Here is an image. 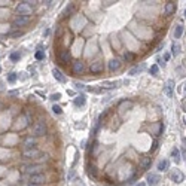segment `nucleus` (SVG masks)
Returning <instances> with one entry per match:
<instances>
[{
	"label": "nucleus",
	"mask_w": 186,
	"mask_h": 186,
	"mask_svg": "<svg viewBox=\"0 0 186 186\" xmlns=\"http://www.w3.org/2000/svg\"><path fill=\"white\" fill-rule=\"evenodd\" d=\"M33 9H34V1H21L16 6V12L19 15H25V16H28V13H31Z\"/></svg>",
	"instance_id": "1"
},
{
	"label": "nucleus",
	"mask_w": 186,
	"mask_h": 186,
	"mask_svg": "<svg viewBox=\"0 0 186 186\" xmlns=\"http://www.w3.org/2000/svg\"><path fill=\"white\" fill-rule=\"evenodd\" d=\"M46 133H48V125H46V122H45V121H37V122L34 124V127H33V134L37 136V137H40V136H45Z\"/></svg>",
	"instance_id": "2"
},
{
	"label": "nucleus",
	"mask_w": 186,
	"mask_h": 186,
	"mask_svg": "<svg viewBox=\"0 0 186 186\" xmlns=\"http://www.w3.org/2000/svg\"><path fill=\"white\" fill-rule=\"evenodd\" d=\"M45 182H46V176H45L43 173H37V174H31V176H28V183H30V185L42 186Z\"/></svg>",
	"instance_id": "3"
},
{
	"label": "nucleus",
	"mask_w": 186,
	"mask_h": 186,
	"mask_svg": "<svg viewBox=\"0 0 186 186\" xmlns=\"http://www.w3.org/2000/svg\"><path fill=\"white\" fill-rule=\"evenodd\" d=\"M45 168V165H42V164H28V165H25L24 167V173H27V174H37V173H40V170H43Z\"/></svg>",
	"instance_id": "4"
},
{
	"label": "nucleus",
	"mask_w": 186,
	"mask_h": 186,
	"mask_svg": "<svg viewBox=\"0 0 186 186\" xmlns=\"http://www.w3.org/2000/svg\"><path fill=\"white\" fill-rule=\"evenodd\" d=\"M85 72V63H82V61H73L72 63V73L73 75H82Z\"/></svg>",
	"instance_id": "5"
},
{
	"label": "nucleus",
	"mask_w": 186,
	"mask_h": 186,
	"mask_svg": "<svg viewBox=\"0 0 186 186\" xmlns=\"http://www.w3.org/2000/svg\"><path fill=\"white\" fill-rule=\"evenodd\" d=\"M103 70H104L103 61H94V63H91V66H89V73H92V75L103 73Z\"/></svg>",
	"instance_id": "6"
},
{
	"label": "nucleus",
	"mask_w": 186,
	"mask_h": 186,
	"mask_svg": "<svg viewBox=\"0 0 186 186\" xmlns=\"http://www.w3.org/2000/svg\"><path fill=\"white\" fill-rule=\"evenodd\" d=\"M30 22V16H25V15H18L15 19H13V27H24Z\"/></svg>",
	"instance_id": "7"
},
{
	"label": "nucleus",
	"mask_w": 186,
	"mask_h": 186,
	"mask_svg": "<svg viewBox=\"0 0 186 186\" xmlns=\"http://www.w3.org/2000/svg\"><path fill=\"white\" fill-rule=\"evenodd\" d=\"M107 67L110 72H118L121 67H122V61L119 58H112L109 63H107Z\"/></svg>",
	"instance_id": "8"
},
{
	"label": "nucleus",
	"mask_w": 186,
	"mask_h": 186,
	"mask_svg": "<svg viewBox=\"0 0 186 186\" xmlns=\"http://www.w3.org/2000/svg\"><path fill=\"white\" fill-rule=\"evenodd\" d=\"M151 131H152V134H154L155 137H159V136L162 134V131H164V124H162V122H155V124H152V125H151Z\"/></svg>",
	"instance_id": "9"
},
{
	"label": "nucleus",
	"mask_w": 186,
	"mask_h": 186,
	"mask_svg": "<svg viewBox=\"0 0 186 186\" xmlns=\"http://www.w3.org/2000/svg\"><path fill=\"white\" fill-rule=\"evenodd\" d=\"M40 155H42V152H40V151H37V149L24 151V154H22V156H24L25 159H36V158H39Z\"/></svg>",
	"instance_id": "10"
},
{
	"label": "nucleus",
	"mask_w": 186,
	"mask_h": 186,
	"mask_svg": "<svg viewBox=\"0 0 186 186\" xmlns=\"http://www.w3.org/2000/svg\"><path fill=\"white\" fill-rule=\"evenodd\" d=\"M176 10H177V3H176V1H167V3H165V15H167V16L174 15Z\"/></svg>",
	"instance_id": "11"
},
{
	"label": "nucleus",
	"mask_w": 186,
	"mask_h": 186,
	"mask_svg": "<svg viewBox=\"0 0 186 186\" xmlns=\"http://www.w3.org/2000/svg\"><path fill=\"white\" fill-rule=\"evenodd\" d=\"M58 60H60V63L67 64V63L70 61V52H69L67 49H61V51H58Z\"/></svg>",
	"instance_id": "12"
},
{
	"label": "nucleus",
	"mask_w": 186,
	"mask_h": 186,
	"mask_svg": "<svg viewBox=\"0 0 186 186\" xmlns=\"http://www.w3.org/2000/svg\"><path fill=\"white\" fill-rule=\"evenodd\" d=\"M170 179L174 180L176 183H182V182L185 180V174H183L182 171H179V170H174V171L170 174Z\"/></svg>",
	"instance_id": "13"
},
{
	"label": "nucleus",
	"mask_w": 186,
	"mask_h": 186,
	"mask_svg": "<svg viewBox=\"0 0 186 186\" xmlns=\"http://www.w3.org/2000/svg\"><path fill=\"white\" fill-rule=\"evenodd\" d=\"M36 145H37V142H36V139H34V137H27V139H25V142H24V148H25V151L36 149Z\"/></svg>",
	"instance_id": "14"
},
{
	"label": "nucleus",
	"mask_w": 186,
	"mask_h": 186,
	"mask_svg": "<svg viewBox=\"0 0 186 186\" xmlns=\"http://www.w3.org/2000/svg\"><path fill=\"white\" fill-rule=\"evenodd\" d=\"M133 106H134V103L131 101V100H127V98H124V100H121V103H119V110H130V109H133Z\"/></svg>",
	"instance_id": "15"
},
{
	"label": "nucleus",
	"mask_w": 186,
	"mask_h": 186,
	"mask_svg": "<svg viewBox=\"0 0 186 186\" xmlns=\"http://www.w3.org/2000/svg\"><path fill=\"white\" fill-rule=\"evenodd\" d=\"M75 106L76 107H83L85 106V103H86V98H85V94H79L76 98H75Z\"/></svg>",
	"instance_id": "16"
},
{
	"label": "nucleus",
	"mask_w": 186,
	"mask_h": 186,
	"mask_svg": "<svg viewBox=\"0 0 186 186\" xmlns=\"http://www.w3.org/2000/svg\"><path fill=\"white\" fill-rule=\"evenodd\" d=\"M151 165H152V158H151V156H145V158H142V161H140V167H142V170H148Z\"/></svg>",
	"instance_id": "17"
},
{
	"label": "nucleus",
	"mask_w": 186,
	"mask_h": 186,
	"mask_svg": "<svg viewBox=\"0 0 186 186\" xmlns=\"http://www.w3.org/2000/svg\"><path fill=\"white\" fill-rule=\"evenodd\" d=\"M118 85H119V82H116V80H104V82L101 83V86L106 88V89H113V88H116Z\"/></svg>",
	"instance_id": "18"
},
{
	"label": "nucleus",
	"mask_w": 186,
	"mask_h": 186,
	"mask_svg": "<svg viewBox=\"0 0 186 186\" xmlns=\"http://www.w3.org/2000/svg\"><path fill=\"white\" fill-rule=\"evenodd\" d=\"M52 75H54V78H55L58 82H61V83H64V82H66V78H64V75H63V73H61L58 69H54V70H52Z\"/></svg>",
	"instance_id": "19"
},
{
	"label": "nucleus",
	"mask_w": 186,
	"mask_h": 186,
	"mask_svg": "<svg viewBox=\"0 0 186 186\" xmlns=\"http://www.w3.org/2000/svg\"><path fill=\"white\" fill-rule=\"evenodd\" d=\"M168 167H170V161H168V159H161V161L158 162V170H159V171H167Z\"/></svg>",
	"instance_id": "20"
},
{
	"label": "nucleus",
	"mask_w": 186,
	"mask_h": 186,
	"mask_svg": "<svg viewBox=\"0 0 186 186\" xmlns=\"http://www.w3.org/2000/svg\"><path fill=\"white\" fill-rule=\"evenodd\" d=\"M183 31H185V27H183L182 24L176 25V27H174V39H180L182 34H183Z\"/></svg>",
	"instance_id": "21"
},
{
	"label": "nucleus",
	"mask_w": 186,
	"mask_h": 186,
	"mask_svg": "<svg viewBox=\"0 0 186 186\" xmlns=\"http://www.w3.org/2000/svg\"><path fill=\"white\" fill-rule=\"evenodd\" d=\"M158 182H159V176L158 174H155V173L148 174V183L149 185H156Z\"/></svg>",
	"instance_id": "22"
},
{
	"label": "nucleus",
	"mask_w": 186,
	"mask_h": 186,
	"mask_svg": "<svg viewBox=\"0 0 186 186\" xmlns=\"http://www.w3.org/2000/svg\"><path fill=\"white\" fill-rule=\"evenodd\" d=\"M134 60H136V54H134V52L127 51V52L124 54V61H127V63H133Z\"/></svg>",
	"instance_id": "23"
},
{
	"label": "nucleus",
	"mask_w": 186,
	"mask_h": 186,
	"mask_svg": "<svg viewBox=\"0 0 186 186\" xmlns=\"http://www.w3.org/2000/svg\"><path fill=\"white\" fill-rule=\"evenodd\" d=\"M164 89H165V94H167L168 97H173V94H174V92H173V80H168V82L165 83V88H164Z\"/></svg>",
	"instance_id": "24"
},
{
	"label": "nucleus",
	"mask_w": 186,
	"mask_h": 186,
	"mask_svg": "<svg viewBox=\"0 0 186 186\" xmlns=\"http://www.w3.org/2000/svg\"><path fill=\"white\" fill-rule=\"evenodd\" d=\"M171 158L174 159V162H176V164H179V162H180V152H179V149H177V148H174V149L171 151Z\"/></svg>",
	"instance_id": "25"
},
{
	"label": "nucleus",
	"mask_w": 186,
	"mask_h": 186,
	"mask_svg": "<svg viewBox=\"0 0 186 186\" xmlns=\"http://www.w3.org/2000/svg\"><path fill=\"white\" fill-rule=\"evenodd\" d=\"M73 10H75V4H73V3H70V4H69V6L64 9V12H63V16H70Z\"/></svg>",
	"instance_id": "26"
},
{
	"label": "nucleus",
	"mask_w": 186,
	"mask_h": 186,
	"mask_svg": "<svg viewBox=\"0 0 186 186\" xmlns=\"http://www.w3.org/2000/svg\"><path fill=\"white\" fill-rule=\"evenodd\" d=\"M19 58H21V54H19L18 51H15V52H12V54L9 55V60H10L12 63H16V61H19Z\"/></svg>",
	"instance_id": "27"
},
{
	"label": "nucleus",
	"mask_w": 186,
	"mask_h": 186,
	"mask_svg": "<svg viewBox=\"0 0 186 186\" xmlns=\"http://www.w3.org/2000/svg\"><path fill=\"white\" fill-rule=\"evenodd\" d=\"M179 52H180V45H179V43H173V45H171V54H173V55H177Z\"/></svg>",
	"instance_id": "28"
},
{
	"label": "nucleus",
	"mask_w": 186,
	"mask_h": 186,
	"mask_svg": "<svg viewBox=\"0 0 186 186\" xmlns=\"http://www.w3.org/2000/svg\"><path fill=\"white\" fill-rule=\"evenodd\" d=\"M34 57H36V60H37V61H42V60L45 58V52L39 49V51H36V54H34Z\"/></svg>",
	"instance_id": "29"
},
{
	"label": "nucleus",
	"mask_w": 186,
	"mask_h": 186,
	"mask_svg": "<svg viewBox=\"0 0 186 186\" xmlns=\"http://www.w3.org/2000/svg\"><path fill=\"white\" fill-rule=\"evenodd\" d=\"M16 78H18L16 73H9V75H7V82H9V83H15V82H16Z\"/></svg>",
	"instance_id": "30"
},
{
	"label": "nucleus",
	"mask_w": 186,
	"mask_h": 186,
	"mask_svg": "<svg viewBox=\"0 0 186 186\" xmlns=\"http://www.w3.org/2000/svg\"><path fill=\"white\" fill-rule=\"evenodd\" d=\"M52 112H54L55 115H61V113H63V109H61L58 104H54V106H52Z\"/></svg>",
	"instance_id": "31"
},
{
	"label": "nucleus",
	"mask_w": 186,
	"mask_h": 186,
	"mask_svg": "<svg viewBox=\"0 0 186 186\" xmlns=\"http://www.w3.org/2000/svg\"><path fill=\"white\" fill-rule=\"evenodd\" d=\"M158 72H159V67H158L156 64H154V66H151V75H154V76H156V75H158Z\"/></svg>",
	"instance_id": "32"
},
{
	"label": "nucleus",
	"mask_w": 186,
	"mask_h": 186,
	"mask_svg": "<svg viewBox=\"0 0 186 186\" xmlns=\"http://www.w3.org/2000/svg\"><path fill=\"white\" fill-rule=\"evenodd\" d=\"M60 98H61V94H60V92H55V94L51 95V100H52V101H58Z\"/></svg>",
	"instance_id": "33"
},
{
	"label": "nucleus",
	"mask_w": 186,
	"mask_h": 186,
	"mask_svg": "<svg viewBox=\"0 0 186 186\" xmlns=\"http://www.w3.org/2000/svg\"><path fill=\"white\" fill-rule=\"evenodd\" d=\"M142 69H143V67H134V69H131V70H130V75L133 76V75H136V73L142 72Z\"/></svg>",
	"instance_id": "34"
},
{
	"label": "nucleus",
	"mask_w": 186,
	"mask_h": 186,
	"mask_svg": "<svg viewBox=\"0 0 186 186\" xmlns=\"http://www.w3.org/2000/svg\"><path fill=\"white\" fill-rule=\"evenodd\" d=\"M75 86H76V88H79V89H83V88H85V85H83V83H79V82H76V83H75Z\"/></svg>",
	"instance_id": "35"
},
{
	"label": "nucleus",
	"mask_w": 186,
	"mask_h": 186,
	"mask_svg": "<svg viewBox=\"0 0 186 186\" xmlns=\"http://www.w3.org/2000/svg\"><path fill=\"white\" fill-rule=\"evenodd\" d=\"M162 58H164V61H168V60H170V54H164Z\"/></svg>",
	"instance_id": "36"
},
{
	"label": "nucleus",
	"mask_w": 186,
	"mask_h": 186,
	"mask_svg": "<svg viewBox=\"0 0 186 186\" xmlns=\"http://www.w3.org/2000/svg\"><path fill=\"white\" fill-rule=\"evenodd\" d=\"M136 186H146L145 183H139V185H136Z\"/></svg>",
	"instance_id": "37"
},
{
	"label": "nucleus",
	"mask_w": 186,
	"mask_h": 186,
	"mask_svg": "<svg viewBox=\"0 0 186 186\" xmlns=\"http://www.w3.org/2000/svg\"><path fill=\"white\" fill-rule=\"evenodd\" d=\"M27 186H37V185H30V183H28V185H27Z\"/></svg>",
	"instance_id": "38"
},
{
	"label": "nucleus",
	"mask_w": 186,
	"mask_h": 186,
	"mask_svg": "<svg viewBox=\"0 0 186 186\" xmlns=\"http://www.w3.org/2000/svg\"><path fill=\"white\" fill-rule=\"evenodd\" d=\"M185 18H186V9H185Z\"/></svg>",
	"instance_id": "39"
},
{
	"label": "nucleus",
	"mask_w": 186,
	"mask_h": 186,
	"mask_svg": "<svg viewBox=\"0 0 186 186\" xmlns=\"http://www.w3.org/2000/svg\"><path fill=\"white\" fill-rule=\"evenodd\" d=\"M0 70H1V69H0Z\"/></svg>",
	"instance_id": "40"
}]
</instances>
